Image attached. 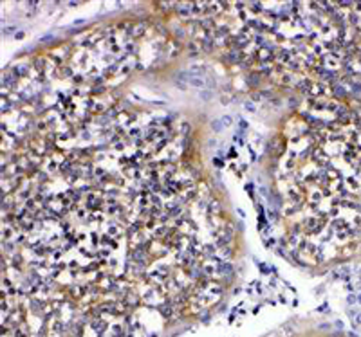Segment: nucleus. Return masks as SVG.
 I'll return each instance as SVG.
<instances>
[{"label":"nucleus","instance_id":"obj_3","mask_svg":"<svg viewBox=\"0 0 361 337\" xmlns=\"http://www.w3.org/2000/svg\"><path fill=\"white\" fill-rule=\"evenodd\" d=\"M211 128H213L215 132H222V130H224V124H222L221 119H215V121L211 123Z\"/></svg>","mask_w":361,"mask_h":337},{"label":"nucleus","instance_id":"obj_5","mask_svg":"<svg viewBox=\"0 0 361 337\" xmlns=\"http://www.w3.org/2000/svg\"><path fill=\"white\" fill-rule=\"evenodd\" d=\"M246 108H247V110H249V112H255V110H257V108H255V105H253V103H247V106H246Z\"/></svg>","mask_w":361,"mask_h":337},{"label":"nucleus","instance_id":"obj_1","mask_svg":"<svg viewBox=\"0 0 361 337\" xmlns=\"http://www.w3.org/2000/svg\"><path fill=\"white\" fill-rule=\"evenodd\" d=\"M184 81H186L190 87H195V88H204V87L208 85V79L204 78V76H190V74H186Z\"/></svg>","mask_w":361,"mask_h":337},{"label":"nucleus","instance_id":"obj_6","mask_svg":"<svg viewBox=\"0 0 361 337\" xmlns=\"http://www.w3.org/2000/svg\"><path fill=\"white\" fill-rule=\"evenodd\" d=\"M358 301H359V303H361V294H359V296H358Z\"/></svg>","mask_w":361,"mask_h":337},{"label":"nucleus","instance_id":"obj_2","mask_svg":"<svg viewBox=\"0 0 361 337\" xmlns=\"http://www.w3.org/2000/svg\"><path fill=\"white\" fill-rule=\"evenodd\" d=\"M348 316L352 317L354 324H361V312H358V310H348Z\"/></svg>","mask_w":361,"mask_h":337},{"label":"nucleus","instance_id":"obj_4","mask_svg":"<svg viewBox=\"0 0 361 337\" xmlns=\"http://www.w3.org/2000/svg\"><path fill=\"white\" fill-rule=\"evenodd\" d=\"M222 124H224V128H228V126H231V123H233V119L229 117V116H222L221 117Z\"/></svg>","mask_w":361,"mask_h":337}]
</instances>
